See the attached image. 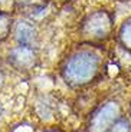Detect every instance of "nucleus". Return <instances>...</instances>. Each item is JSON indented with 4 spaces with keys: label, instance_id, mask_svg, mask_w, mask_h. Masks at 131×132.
Masks as SVG:
<instances>
[{
    "label": "nucleus",
    "instance_id": "obj_1",
    "mask_svg": "<svg viewBox=\"0 0 131 132\" xmlns=\"http://www.w3.org/2000/svg\"><path fill=\"white\" fill-rule=\"evenodd\" d=\"M101 59L95 50L78 49L65 59L61 75L69 86H82L91 82L99 70Z\"/></svg>",
    "mask_w": 131,
    "mask_h": 132
},
{
    "label": "nucleus",
    "instance_id": "obj_2",
    "mask_svg": "<svg viewBox=\"0 0 131 132\" xmlns=\"http://www.w3.org/2000/svg\"><path fill=\"white\" fill-rule=\"evenodd\" d=\"M112 29V17L105 10L89 13L81 23V35L89 40H102L108 37Z\"/></svg>",
    "mask_w": 131,
    "mask_h": 132
},
{
    "label": "nucleus",
    "instance_id": "obj_3",
    "mask_svg": "<svg viewBox=\"0 0 131 132\" xmlns=\"http://www.w3.org/2000/svg\"><path fill=\"white\" fill-rule=\"evenodd\" d=\"M120 119V106L115 102H107L91 115L88 132H108V129Z\"/></svg>",
    "mask_w": 131,
    "mask_h": 132
},
{
    "label": "nucleus",
    "instance_id": "obj_4",
    "mask_svg": "<svg viewBox=\"0 0 131 132\" xmlns=\"http://www.w3.org/2000/svg\"><path fill=\"white\" fill-rule=\"evenodd\" d=\"M36 52L32 46H23L19 45L9 53V62L10 65L19 70H29L36 65Z\"/></svg>",
    "mask_w": 131,
    "mask_h": 132
},
{
    "label": "nucleus",
    "instance_id": "obj_5",
    "mask_svg": "<svg viewBox=\"0 0 131 132\" xmlns=\"http://www.w3.org/2000/svg\"><path fill=\"white\" fill-rule=\"evenodd\" d=\"M14 36L19 45L23 46H32L36 43L38 40V32L30 22L26 20H19L14 24Z\"/></svg>",
    "mask_w": 131,
    "mask_h": 132
},
{
    "label": "nucleus",
    "instance_id": "obj_6",
    "mask_svg": "<svg viewBox=\"0 0 131 132\" xmlns=\"http://www.w3.org/2000/svg\"><path fill=\"white\" fill-rule=\"evenodd\" d=\"M12 27H13L12 16L7 12H4V10H0V43L4 42L9 37Z\"/></svg>",
    "mask_w": 131,
    "mask_h": 132
},
{
    "label": "nucleus",
    "instance_id": "obj_7",
    "mask_svg": "<svg viewBox=\"0 0 131 132\" xmlns=\"http://www.w3.org/2000/svg\"><path fill=\"white\" fill-rule=\"evenodd\" d=\"M120 40H121L122 46L131 50V19H128L124 24L121 26L120 30Z\"/></svg>",
    "mask_w": 131,
    "mask_h": 132
},
{
    "label": "nucleus",
    "instance_id": "obj_8",
    "mask_svg": "<svg viewBox=\"0 0 131 132\" xmlns=\"http://www.w3.org/2000/svg\"><path fill=\"white\" fill-rule=\"evenodd\" d=\"M108 132H130V123L125 119H118L117 122L108 129Z\"/></svg>",
    "mask_w": 131,
    "mask_h": 132
},
{
    "label": "nucleus",
    "instance_id": "obj_9",
    "mask_svg": "<svg viewBox=\"0 0 131 132\" xmlns=\"http://www.w3.org/2000/svg\"><path fill=\"white\" fill-rule=\"evenodd\" d=\"M14 3L20 7H40L45 4V0H14Z\"/></svg>",
    "mask_w": 131,
    "mask_h": 132
},
{
    "label": "nucleus",
    "instance_id": "obj_10",
    "mask_svg": "<svg viewBox=\"0 0 131 132\" xmlns=\"http://www.w3.org/2000/svg\"><path fill=\"white\" fill-rule=\"evenodd\" d=\"M12 132H33V129L29 125H19L13 129Z\"/></svg>",
    "mask_w": 131,
    "mask_h": 132
},
{
    "label": "nucleus",
    "instance_id": "obj_11",
    "mask_svg": "<svg viewBox=\"0 0 131 132\" xmlns=\"http://www.w3.org/2000/svg\"><path fill=\"white\" fill-rule=\"evenodd\" d=\"M2 80H3V78H2V73H0V85H2Z\"/></svg>",
    "mask_w": 131,
    "mask_h": 132
},
{
    "label": "nucleus",
    "instance_id": "obj_12",
    "mask_svg": "<svg viewBox=\"0 0 131 132\" xmlns=\"http://www.w3.org/2000/svg\"><path fill=\"white\" fill-rule=\"evenodd\" d=\"M0 112H2V109H0Z\"/></svg>",
    "mask_w": 131,
    "mask_h": 132
}]
</instances>
